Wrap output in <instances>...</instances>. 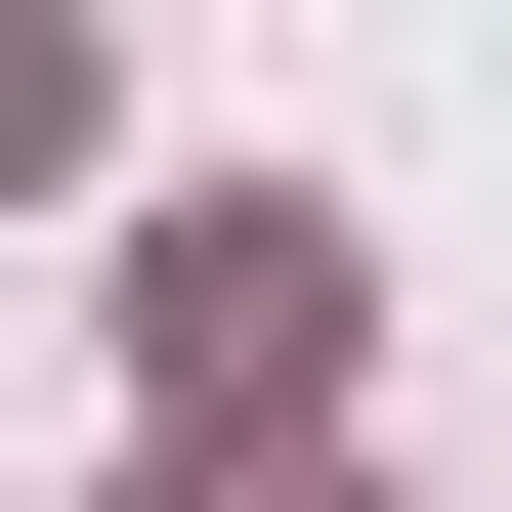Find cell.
Wrapping results in <instances>:
<instances>
[{
	"mask_svg": "<svg viewBox=\"0 0 512 512\" xmlns=\"http://www.w3.org/2000/svg\"><path fill=\"white\" fill-rule=\"evenodd\" d=\"M299 384H342V214H299V171H214V214L128 256V427H214V470H299Z\"/></svg>",
	"mask_w": 512,
	"mask_h": 512,
	"instance_id": "6da1fadb",
	"label": "cell"
},
{
	"mask_svg": "<svg viewBox=\"0 0 512 512\" xmlns=\"http://www.w3.org/2000/svg\"><path fill=\"white\" fill-rule=\"evenodd\" d=\"M214 512H342V470H214Z\"/></svg>",
	"mask_w": 512,
	"mask_h": 512,
	"instance_id": "7a4b0ae2",
	"label": "cell"
}]
</instances>
